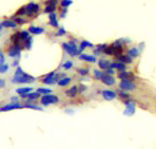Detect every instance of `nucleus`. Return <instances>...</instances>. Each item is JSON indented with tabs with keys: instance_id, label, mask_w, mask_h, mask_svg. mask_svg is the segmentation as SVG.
<instances>
[{
	"instance_id": "nucleus-31",
	"label": "nucleus",
	"mask_w": 156,
	"mask_h": 149,
	"mask_svg": "<svg viewBox=\"0 0 156 149\" xmlns=\"http://www.w3.org/2000/svg\"><path fill=\"white\" fill-rule=\"evenodd\" d=\"M55 10H56V7H54V5H48V7L45 9V13H50V14H52V13H54Z\"/></svg>"
},
{
	"instance_id": "nucleus-45",
	"label": "nucleus",
	"mask_w": 156,
	"mask_h": 149,
	"mask_svg": "<svg viewBox=\"0 0 156 149\" xmlns=\"http://www.w3.org/2000/svg\"><path fill=\"white\" fill-rule=\"evenodd\" d=\"M12 101H13V103H18V97L17 96L12 97Z\"/></svg>"
},
{
	"instance_id": "nucleus-41",
	"label": "nucleus",
	"mask_w": 156,
	"mask_h": 149,
	"mask_svg": "<svg viewBox=\"0 0 156 149\" xmlns=\"http://www.w3.org/2000/svg\"><path fill=\"white\" fill-rule=\"evenodd\" d=\"M107 72H108V75H112L113 73H114V69H112V68H109L108 70H107Z\"/></svg>"
},
{
	"instance_id": "nucleus-10",
	"label": "nucleus",
	"mask_w": 156,
	"mask_h": 149,
	"mask_svg": "<svg viewBox=\"0 0 156 149\" xmlns=\"http://www.w3.org/2000/svg\"><path fill=\"white\" fill-rule=\"evenodd\" d=\"M101 94H102L104 100H107V101H112L116 97V92L111 91V90H104L101 92Z\"/></svg>"
},
{
	"instance_id": "nucleus-32",
	"label": "nucleus",
	"mask_w": 156,
	"mask_h": 149,
	"mask_svg": "<svg viewBox=\"0 0 156 149\" xmlns=\"http://www.w3.org/2000/svg\"><path fill=\"white\" fill-rule=\"evenodd\" d=\"M32 42H33V39L32 38H29L28 40H26V44H24V48L28 49V50H30L31 47H32Z\"/></svg>"
},
{
	"instance_id": "nucleus-26",
	"label": "nucleus",
	"mask_w": 156,
	"mask_h": 149,
	"mask_svg": "<svg viewBox=\"0 0 156 149\" xmlns=\"http://www.w3.org/2000/svg\"><path fill=\"white\" fill-rule=\"evenodd\" d=\"M104 53H106L107 55H113L115 53V51H114V48L111 45V47H107V48L104 49Z\"/></svg>"
},
{
	"instance_id": "nucleus-42",
	"label": "nucleus",
	"mask_w": 156,
	"mask_h": 149,
	"mask_svg": "<svg viewBox=\"0 0 156 149\" xmlns=\"http://www.w3.org/2000/svg\"><path fill=\"white\" fill-rule=\"evenodd\" d=\"M16 21H17V23H20V24H22V23L24 22V20H23V19H21V18H19V17H17V18H16Z\"/></svg>"
},
{
	"instance_id": "nucleus-30",
	"label": "nucleus",
	"mask_w": 156,
	"mask_h": 149,
	"mask_svg": "<svg viewBox=\"0 0 156 149\" xmlns=\"http://www.w3.org/2000/svg\"><path fill=\"white\" fill-rule=\"evenodd\" d=\"M106 48H107V45H99L98 47H97L96 50H95V54H99V53L104 52Z\"/></svg>"
},
{
	"instance_id": "nucleus-47",
	"label": "nucleus",
	"mask_w": 156,
	"mask_h": 149,
	"mask_svg": "<svg viewBox=\"0 0 156 149\" xmlns=\"http://www.w3.org/2000/svg\"><path fill=\"white\" fill-rule=\"evenodd\" d=\"M17 65H18V60H15V61H14V63H13V66H17Z\"/></svg>"
},
{
	"instance_id": "nucleus-12",
	"label": "nucleus",
	"mask_w": 156,
	"mask_h": 149,
	"mask_svg": "<svg viewBox=\"0 0 156 149\" xmlns=\"http://www.w3.org/2000/svg\"><path fill=\"white\" fill-rule=\"evenodd\" d=\"M29 32L32 34H36V35H38V34H42L45 33V29L43 28H39V26H30L29 28Z\"/></svg>"
},
{
	"instance_id": "nucleus-48",
	"label": "nucleus",
	"mask_w": 156,
	"mask_h": 149,
	"mask_svg": "<svg viewBox=\"0 0 156 149\" xmlns=\"http://www.w3.org/2000/svg\"><path fill=\"white\" fill-rule=\"evenodd\" d=\"M1 30H2V26L0 24V33H1Z\"/></svg>"
},
{
	"instance_id": "nucleus-11",
	"label": "nucleus",
	"mask_w": 156,
	"mask_h": 149,
	"mask_svg": "<svg viewBox=\"0 0 156 149\" xmlns=\"http://www.w3.org/2000/svg\"><path fill=\"white\" fill-rule=\"evenodd\" d=\"M79 59L85 60V61H89V63H96V57L92 55H87V54H81L79 55Z\"/></svg>"
},
{
	"instance_id": "nucleus-44",
	"label": "nucleus",
	"mask_w": 156,
	"mask_h": 149,
	"mask_svg": "<svg viewBox=\"0 0 156 149\" xmlns=\"http://www.w3.org/2000/svg\"><path fill=\"white\" fill-rule=\"evenodd\" d=\"M67 12H68V9H64L62 11V13H61V18H64L66 17V14H67Z\"/></svg>"
},
{
	"instance_id": "nucleus-35",
	"label": "nucleus",
	"mask_w": 156,
	"mask_h": 149,
	"mask_svg": "<svg viewBox=\"0 0 156 149\" xmlns=\"http://www.w3.org/2000/svg\"><path fill=\"white\" fill-rule=\"evenodd\" d=\"M73 3L72 1H67V0H63V1H61V5H62L64 9H67L69 5H71V4Z\"/></svg>"
},
{
	"instance_id": "nucleus-8",
	"label": "nucleus",
	"mask_w": 156,
	"mask_h": 149,
	"mask_svg": "<svg viewBox=\"0 0 156 149\" xmlns=\"http://www.w3.org/2000/svg\"><path fill=\"white\" fill-rule=\"evenodd\" d=\"M101 82H104V85H107V86H113L115 84V78L113 76H111V75L104 74L102 78H101Z\"/></svg>"
},
{
	"instance_id": "nucleus-24",
	"label": "nucleus",
	"mask_w": 156,
	"mask_h": 149,
	"mask_svg": "<svg viewBox=\"0 0 156 149\" xmlns=\"http://www.w3.org/2000/svg\"><path fill=\"white\" fill-rule=\"evenodd\" d=\"M2 26H7V28H16V22H14V21H11V20H5V21H3L2 22V24H1Z\"/></svg>"
},
{
	"instance_id": "nucleus-34",
	"label": "nucleus",
	"mask_w": 156,
	"mask_h": 149,
	"mask_svg": "<svg viewBox=\"0 0 156 149\" xmlns=\"http://www.w3.org/2000/svg\"><path fill=\"white\" fill-rule=\"evenodd\" d=\"M9 70V66L8 65H0V73H5Z\"/></svg>"
},
{
	"instance_id": "nucleus-29",
	"label": "nucleus",
	"mask_w": 156,
	"mask_h": 149,
	"mask_svg": "<svg viewBox=\"0 0 156 149\" xmlns=\"http://www.w3.org/2000/svg\"><path fill=\"white\" fill-rule=\"evenodd\" d=\"M94 76H95V78H96V79H100V80H101V78H102L104 74H102V73H101L99 70L95 69V70H94Z\"/></svg>"
},
{
	"instance_id": "nucleus-46",
	"label": "nucleus",
	"mask_w": 156,
	"mask_h": 149,
	"mask_svg": "<svg viewBox=\"0 0 156 149\" xmlns=\"http://www.w3.org/2000/svg\"><path fill=\"white\" fill-rule=\"evenodd\" d=\"M86 89H87L86 87H85V86H82V85H81V86H80V88H79V91H80V92H82V91H85V90H86Z\"/></svg>"
},
{
	"instance_id": "nucleus-37",
	"label": "nucleus",
	"mask_w": 156,
	"mask_h": 149,
	"mask_svg": "<svg viewBox=\"0 0 156 149\" xmlns=\"http://www.w3.org/2000/svg\"><path fill=\"white\" fill-rule=\"evenodd\" d=\"M119 96L121 97L123 100H128V98H130V95L125 93V92H120V93H119Z\"/></svg>"
},
{
	"instance_id": "nucleus-16",
	"label": "nucleus",
	"mask_w": 156,
	"mask_h": 149,
	"mask_svg": "<svg viewBox=\"0 0 156 149\" xmlns=\"http://www.w3.org/2000/svg\"><path fill=\"white\" fill-rule=\"evenodd\" d=\"M49 19H50V24H51V26H55V28H57V26H58V20H57V16H56L55 13L50 14V17H49Z\"/></svg>"
},
{
	"instance_id": "nucleus-22",
	"label": "nucleus",
	"mask_w": 156,
	"mask_h": 149,
	"mask_svg": "<svg viewBox=\"0 0 156 149\" xmlns=\"http://www.w3.org/2000/svg\"><path fill=\"white\" fill-rule=\"evenodd\" d=\"M138 55H139V50L137 48H132L129 50V56L131 58L132 57H137Z\"/></svg>"
},
{
	"instance_id": "nucleus-49",
	"label": "nucleus",
	"mask_w": 156,
	"mask_h": 149,
	"mask_svg": "<svg viewBox=\"0 0 156 149\" xmlns=\"http://www.w3.org/2000/svg\"><path fill=\"white\" fill-rule=\"evenodd\" d=\"M1 54H2V53H1V50H0V55H1Z\"/></svg>"
},
{
	"instance_id": "nucleus-14",
	"label": "nucleus",
	"mask_w": 156,
	"mask_h": 149,
	"mask_svg": "<svg viewBox=\"0 0 156 149\" xmlns=\"http://www.w3.org/2000/svg\"><path fill=\"white\" fill-rule=\"evenodd\" d=\"M78 93V88L77 86H73L71 89H69L68 91H66V95L70 97H75Z\"/></svg>"
},
{
	"instance_id": "nucleus-18",
	"label": "nucleus",
	"mask_w": 156,
	"mask_h": 149,
	"mask_svg": "<svg viewBox=\"0 0 156 149\" xmlns=\"http://www.w3.org/2000/svg\"><path fill=\"white\" fill-rule=\"evenodd\" d=\"M118 59H119V61H120L121 63H123V65H125L126 63H132V61H133V59H132L129 55H120L118 57Z\"/></svg>"
},
{
	"instance_id": "nucleus-2",
	"label": "nucleus",
	"mask_w": 156,
	"mask_h": 149,
	"mask_svg": "<svg viewBox=\"0 0 156 149\" xmlns=\"http://www.w3.org/2000/svg\"><path fill=\"white\" fill-rule=\"evenodd\" d=\"M62 48L66 50V52L71 56H76L78 54H80V51L78 50L77 48V45H76V42L75 41H69V42H64L62 44Z\"/></svg>"
},
{
	"instance_id": "nucleus-4",
	"label": "nucleus",
	"mask_w": 156,
	"mask_h": 149,
	"mask_svg": "<svg viewBox=\"0 0 156 149\" xmlns=\"http://www.w3.org/2000/svg\"><path fill=\"white\" fill-rule=\"evenodd\" d=\"M123 103L126 104V109H125L123 113L128 116L133 115L134 113H135V109H136L135 108V104L132 101H125Z\"/></svg>"
},
{
	"instance_id": "nucleus-21",
	"label": "nucleus",
	"mask_w": 156,
	"mask_h": 149,
	"mask_svg": "<svg viewBox=\"0 0 156 149\" xmlns=\"http://www.w3.org/2000/svg\"><path fill=\"white\" fill-rule=\"evenodd\" d=\"M70 82H71V78H70V77H64V78L60 79L59 82H58V86L66 87V86H68Z\"/></svg>"
},
{
	"instance_id": "nucleus-23",
	"label": "nucleus",
	"mask_w": 156,
	"mask_h": 149,
	"mask_svg": "<svg viewBox=\"0 0 156 149\" xmlns=\"http://www.w3.org/2000/svg\"><path fill=\"white\" fill-rule=\"evenodd\" d=\"M37 93L39 94H43V95H47V94L52 93V90L49 89V88H38L37 89Z\"/></svg>"
},
{
	"instance_id": "nucleus-19",
	"label": "nucleus",
	"mask_w": 156,
	"mask_h": 149,
	"mask_svg": "<svg viewBox=\"0 0 156 149\" xmlns=\"http://www.w3.org/2000/svg\"><path fill=\"white\" fill-rule=\"evenodd\" d=\"M32 88H29V87H26V88H19V89L16 90V93L20 94V95H23V94H28L32 92Z\"/></svg>"
},
{
	"instance_id": "nucleus-33",
	"label": "nucleus",
	"mask_w": 156,
	"mask_h": 149,
	"mask_svg": "<svg viewBox=\"0 0 156 149\" xmlns=\"http://www.w3.org/2000/svg\"><path fill=\"white\" fill-rule=\"evenodd\" d=\"M72 67H73V63L70 61V60H68V61H66V63H63V68H64L66 70H70Z\"/></svg>"
},
{
	"instance_id": "nucleus-39",
	"label": "nucleus",
	"mask_w": 156,
	"mask_h": 149,
	"mask_svg": "<svg viewBox=\"0 0 156 149\" xmlns=\"http://www.w3.org/2000/svg\"><path fill=\"white\" fill-rule=\"evenodd\" d=\"M24 14H26V7H24V8H21L18 12H17V15H18V16L24 15Z\"/></svg>"
},
{
	"instance_id": "nucleus-17",
	"label": "nucleus",
	"mask_w": 156,
	"mask_h": 149,
	"mask_svg": "<svg viewBox=\"0 0 156 149\" xmlns=\"http://www.w3.org/2000/svg\"><path fill=\"white\" fill-rule=\"evenodd\" d=\"M110 68H112V69H118L119 71H126V66L123 65V63H112L111 66H110Z\"/></svg>"
},
{
	"instance_id": "nucleus-43",
	"label": "nucleus",
	"mask_w": 156,
	"mask_h": 149,
	"mask_svg": "<svg viewBox=\"0 0 156 149\" xmlns=\"http://www.w3.org/2000/svg\"><path fill=\"white\" fill-rule=\"evenodd\" d=\"M5 87V82L3 79H0V88H4Z\"/></svg>"
},
{
	"instance_id": "nucleus-38",
	"label": "nucleus",
	"mask_w": 156,
	"mask_h": 149,
	"mask_svg": "<svg viewBox=\"0 0 156 149\" xmlns=\"http://www.w3.org/2000/svg\"><path fill=\"white\" fill-rule=\"evenodd\" d=\"M64 34H66V30H64L63 28H60L59 31L57 32V34H56V35H57V36H62V35H64Z\"/></svg>"
},
{
	"instance_id": "nucleus-3",
	"label": "nucleus",
	"mask_w": 156,
	"mask_h": 149,
	"mask_svg": "<svg viewBox=\"0 0 156 149\" xmlns=\"http://www.w3.org/2000/svg\"><path fill=\"white\" fill-rule=\"evenodd\" d=\"M58 102H59V98L56 95H53V94H47V95H43V96L41 97V104L43 105V106L57 104Z\"/></svg>"
},
{
	"instance_id": "nucleus-27",
	"label": "nucleus",
	"mask_w": 156,
	"mask_h": 149,
	"mask_svg": "<svg viewBox=\"0 0 156 149\" xmlns=\"http://www.w3.org/2000/svg\"><path fill=\"white\" fill-rule=\"evenodd\" d=\"M30 38V34L28 31H23L20 33V39H22V40H28Z\"/></svg>"
},
{
	"instance_id": "nucleus-25",
	"label": "nucleus",
	"mask_w": 156,
	"mask_h": 149,
	"mask_svg": "<svg viewBox=\"0 0 156 149\" xmlns=\"http://www.w3.org/2000/svg\"><path fill=\"white\" fill-rule=\"evenodd\" d=\"M132 74H129L128 72H126V71H123V72H120L119 73V78L123 79V80H128V77L129 76H131Z\"/></svg>"
},
{
	"instance_id": "nucleus-13",
	"label": "nucleus",
	"mask_w": 156,
	"mask_h": 149,
	"mask_svg": "<svg viewBox=\"0 0 156 149\" xmlns=\"http://www.w3.org/2000/svg\"><path fill=\"white\" fill-rule=\"evenodd\" d=\"M98 66L102 70H108L109 68H110V66H111V63L108 59H100L98 61Z\"/></svg>"
},
{
	"instance_id": "nucleus-20",
	"label": "nucleus",
	"mask_w": 156,
	"mask_h": 149,
	"mask_svg": "<svg viewBox=\"0 0 156 149\" xmlns=\"http://www.w3.org/2000/svg\"><path fill=\"white\" fill-rule=\"evenodd\" d=\"M88 47H90V48H93V45H92L91 42H89V41L83 40L82 42H80V49H79V51L82 52V51H83L86 48H88Z\"/></svg>"
},
{
	"instance_id": "nucleus-36",
	"label": "nucleus",
	"mask_w": 156,
	"mask_h": 149,
	"mask_svg": "<svg viewBox=\"0 0 156 149\" xmlns=\"http://www.w3.org/2000/svg\"><path fill=\"white\" fill-rule=\"evenodd\" d=\"M78 73L81 74L82 76H85V75H87L89 73V70L88 69H78Z\"/></svg>"
},
{
	"instance_id": "nucleus-9",
	"label": "nucleus",
	"mask_w": 156,
	"mask_h": 149,
	"mask_svg": "<svg viewBox=\"0 0 156 149\" xmlns=\"http://www.w3.org/2000/svg\"><path fill=\"white\" fill-rule=\"evenodd\" d=\"M21 108V105L19 103H11V104L7 105L4 106L2 108H0V111L1 112H4V111H10V110H14V109H19Z\"/></svg>"
},
{
	"instance_id": "nucleus-1",
	"label": "nucleus",
	"mask_w": 156,
	"mask_h": 149,
	"mask_svg": "<svg viewBox=\"0 0 156 149\" xmlns=\"http://www.w3.org/2000/svg\"><path fill=\"white\" fill-rule=\"evenodd\" d=\"M12 82L14 84H28V82H35V77L31 76L30 74H26L22 71L20 67L17 68L15 72V76L13 77Z\"/></svg>"
},
{
	"instance_id": "nucleus-6",
	"label": "nucleus",
	"mask_w": 156,
	"mask_h": 149,
	"mask_svg": "<svg viewBox=\"0 0 156 149\" xmlns=\"http://www.w3.org/2000/svg\"><path fill=\"white\" fill-rule=\"evenodd\" d=\"M20 54H21V48L19 45H14L9 49V56H11V57H18L19 58Z\"/></svg>"
},
{
	"instance_id": "nucleus-28",
	"label": "nucleus",
	"mask_w": 156,
	"mask_h": 149,
	"mask_svg": "<svg viewBox=\"0 0 156 149\" xmlns=\"http://www.w3.org/2000/svg\"><path fill=\"white\" fill-rule=\"evenodd\" d=\"M24 107L26 108H31V109H35V110H39V111H42V108L39 107V106H36V105H33V104H26Z\"/></svg>"
},
{
	"instance_id": "nucleus-5",
	"label": "nucleus",
	"mask_w": 156,
	"mask_h": 149,
	"mask_svg": "<svg viewBox=\"0 0 156 149\" xmlns=\"http://www.w3.org/2000/svg\"><path fill=\"white\" fill-rule=\"evenodd\" d=\"M119 88L121 90H127V91H134L136 86H135V84L133 82H131V80H123V82L119 84Z\"/></svg>"
},
{
	"instance_id": "nucleus-40",
	"label": "nucleus",
	"mask_w": 156,
	"mask_h": 149,
	"mask_svg": "<svg viewBox=\"0 0 156 149\" xmlns=\"http://www.w3.org/2000/svg\"><path fill=\"white\" fill-rule=\"evenodd\" d=\"M4 61H5V59H4V56L1 54V55H0V65H4Z\"/></svg>"
},
{
	"instance_id": "nucleus-15",
	"label": "nucleus",
	"mask_w": 156,
	"mask_h": 149,
	"mask_svg": "<svg viewBox=\"0 0 156 149\" xmlns=\"http://www.w3.org/2000/svg\"><path fill=\"white\" fill-rule=\"evenodd\" d=\"M21 97L22 98H29V101H35V100H37L38 97H39V93L33 92V93L23 94V95H21Z\"/></svg>"
},
{
	"instance_id": "nucleus-7",
	"label": "nucleus",
	"mask_w": 156,
	"mask_h": 149,
	"mask_svg": "<svg viewBox=\"0 0 156 149\" xmlns=\"http://www.w3.org/2000/svg\"><path fill=\"white\" fill-rule=\"evenodd\" d=\"M38 11H39V5L34 3V2H30V3L26 7V15H31V14H33V13H37Z\"/></svg>"
}]
</instances>
